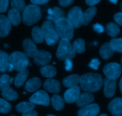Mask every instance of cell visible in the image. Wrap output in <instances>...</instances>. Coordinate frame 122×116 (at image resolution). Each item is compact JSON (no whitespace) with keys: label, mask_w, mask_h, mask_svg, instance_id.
<instances>
[{"label":"cell","mask_w":122,"mask_h":116,"mask_svg":"<svg viewBox=\"0 0 122 116\" xmlns=\"http://www.w3.org/2000/svg\"><path fill=\"white\" fill-rule=\"evenodd\" d=\"M13 79L7 75H2L0 76V90H5L10 87L11 83H13Z\"/></svg>","instance_id":"cell-33"},{"label":"cell","mask_w":122,"mask_h":116,"mask_svg":"<svg viewBox=\"0 0 122 116\" xmlns=\"http://www.w3.org/2000/svg\"><path fill=\"white\" fill-rule=\"evenodd\" d=\"M31 2L35 5L38 4H44L47 3L49 0H30Z\"/></svg>","instance_id":"cell-44"},{"label":"cell","mask_w":122,"mask_h":116,"mask_svg":"<svg viewBox=\"0 0 122 116\" xmlns=\"http://www.w3.org/2000/svg\"><path fill=\"white\" fill-rule=\"evenodd\" d=\"M29 101L33 104L48 106L50 104V99L47 93L44 91H38L30 96Z\"/></svg>","instance_id":"cell-9"},{"label":"cell","mask_w":122,"mask_h":116,"mask_svg":"<svg viewBox=\"0 0 122 116\" xmlns=\"http://www.w3.org/2000/svg\"><path fill=\"white\" fill-rule=\"evenodd\" d=\"M80 86L83 91L88 92H95L102 88L103 79L98 73H86L80 77Z\"/></svg>","instance_id":"cell-1"},{"label":"cell","mask_w":122,"mask_h":116,"mask_svg":"<svg viewBox=\"0 0 122 116\" xmlns=\"http://www.w3.org/2000/svg\"><path fill=\"white\" fill-rule=\"evenodd\" d=\"M114 52L122 53V38H114L110 42Z\"/></svg>","instance_id":"cell-35"},{"label":"cell","mask_w":122,"mask_h":116,"mask_svg":"<svg viewBox=\"0 0 122 116\" xmlns=\"http://www.w3.org/2000/svg\"><path fill=\"white\" fill-rule=\"evenodd\" d=\"M109 1H110L112 3L114 4H116L117 3V2H118V0H109Z\"/></svg>","instance_id":"cell-48"},{"label":"cell","mask_w":122,"mask_h":116,"mask_svg":"<svg viewBox=\"0 0 122 116\" xmlns=\"http://www.w3.org/2000/svg\"><path fill=\"white\" fill-rule=\"evenodd\" d=\"M42 82L38 77H33L30 79L25 84V90L29 92H33L38 90L41 86Z\"/></svg>","instance_id":"cell-21"},{"label":"cell","mask_w":122,"mask_h":116,"mask_svg":"<svg viewBox=\"0 0 122 116\" xmlns=\"http://www.w3.org/2000/svg\"><path fill=\"white\" fill-rule=\"evenodd\" d=\"M120 8H121V10H122V2H121V4H120Z\"/></svg>","instance_id":"cell-50"},{"label":"cell","mask_w":122,"mask_h":116,"mask_svg":"<svg viewBox=\"0 0 122 116\" xmlns=\"http://www.w3.org/2000/svg\"><path fill=\"white\" fill-rule=\"evenodd\" d=\"M119 86H120V91H121V92H122V77L121 79H120V83H119Z\"/></svg>","instance_id":"cell-47"},{"label":"cell","mask_w":122,"mask_h":116,"mask_svg":"<svg viewBox=\"0 0 122 116\" xmlns=\"http://www.w3.org/2000/svg\"><path fill=\"white\" fill-rule=\"evenodd\" d=\"M121 63H122V60H121Z\"/></svg>","instance_id":"cell-51"},{"label":"cell","mask_w":122,"mask_h":116,"mask_svg":"<svg viewBox=\"0 0 122 116\" xmlns=\"http://www.w3.org/2000/svg\"><path fill=\"white\" fill-rule=\"evenodd\" d=\"M13 68L10 64L9 55L7 53L0 50V71H11Z\"/></svg>","instance_id":"cell-19"},{"label":"cell","mask_w":122,"mask_h":116,"mask_svg":"<svg viewBox=\"0 0 122 116\" xmlns=\"http://www.w3.org/2000/svg\"><path fill=\"white\" fill-rule=\"evenodd\" d=\"M108 110L113 116H122V98H116L108 106Z\"/></svg>","instance_id":"cell-14"},{"label":"cell","mask_w":122,"mask_h":116,"mask_svg":"<svg viewBox=\"0 0 122 116\" xmlns=\"http://www.w3.org/2000/svg\"><path fill=\"white\" fill-rule=\"evenodd\" d=\"M23 47L25 54L27 57H34L38 52L34 42L30 39L27 38L23 40Z\"/></svg>","instance_id":"cell-15"},{"label":"cell","mask_w":122,"mask_h":116,"mask_svg":"<svg viewBox=\"0 0 122 116\" xmlns=\"http://www.w3.org/2000/svg\"><path fill=\"white\" fill-rule=\"evenodd\" d=\"M74 0H58L59 4L62 7H69L73 2Z\"/></svg>","instance_id":"cell-42"},{"label":"cell","mask_w":122,"mask_h":116,"mask_svg":"<svg viewBox=\"0 0 122 116\" xmlns=\"http://www.w3.org/2000/svg\"><path fill=\"white\" fill-rule=\"evenodd\" d=\"M51 104L56 110H62L64 107V100L58 95H54L51 97Z\"/></svg>","instance_id":"cell-28"},{"label":"cell","mask_w":122,"mask_h":116,"mask_svg":"<svg viewBox=\"0 0 122 116\" xmlns=\"http://www.w3.org/2000/svg\"><path fill=\"white\" fill-rule=\"evenodd\" d=\"M40 72L41 74L44 77L51 79L56 75V74H57V70L52 66L46 65L41 68Z\"/></svg>","instance_id":"cell-27"},{"label":"cell","mask_w":122,"mask_h":116,"mask_svg":"<svg viewBox=\"0 0 122 116\" xmlns=\"http://www.w3.org/2000/svg\"><path fill=\"white\" fill-rule=\"evenodd\" d=\"M11 110V106L8 102L4 99L0 98V113L8 114Z\"/></svg>","instance_id":"cell-37"},{"label":"cell","mask_w":122,"mask_h":116,"mask_svg":"<svg viewBox=\"0 0 122 116\" xmlns=\"http://www.w3.org/2000/svg\"><path fill=\"white\" fill-rule=\"evenodd\" d=\"M82 9L79 7H73L68 13L67 19L71 22L74 28H79L82 26Z\"/></svg>","instance_id":"cell-8"},{"label":"cell","mask_w":122,"mask_h":116,"mask_svg":"<svg viewBox=\"0 0 122 116\" xmlns=\"http://www.w3.org/2000/svg\"><path fill=\"white\" fill-rule=\"evenodd\" d=\"M52 55L47 51H38L37 54L33 57V62L35 64L39 66H45L47 65L51 60Z\"/></svg>","instance_id":"cell-10"},{"label":"cell","mask_w":122,"mask_h":116,"mask_svg":"<svg viewBox=\"0 0 122 116\" xmlns=\"http://www.w3.org/2000/svg\"><path fill=\"white\" fill-rule=\"evenodd\" d=\"M100 112V107L97 104L87 105L78 111L77 116H97Z\"/></svg>","instance_id":"cell-11"},{"label":"cell","mask_w":122,"mask_h":116,"mask_svg":"<svg viewBox=\"0 0 122 116\" xmlns=\"http://www.w3.org/2000/svg\"><path fill=\"white\" fill-rule=\"evenodd\" d=\"M76 52L70 43V40L61 38L60 40L56 55L60 60L72 59L75 57Z\"/></svg>","instance_id":"cell-4"},{"label":"cell","mask_w":122,"mask_h":116,"mask_svg":"<svg viewBox=\"0 0 122 116\" xmlns=\"http://www.w3.org/2000/svg\"><path fill=\"white\" fill-rule=\"evenodd\" d=\"M14 116V115H11V116Z\"/></svg>","instance_id":"cell-53"},{"label":"cell","mask_w":122,"mask_h":116,"mask_svg":"<svg viewBox=\"0 0 122 116\" xmlns=\"http://www.w3.org/2000/svg\"><path fill=\"white\" fill-rule=\"evenodd\" d=\"M54 27L60 38L69 40L73 38L74 27L67 18L62 17L58 19L54 22Z\"/></svg>","instance_id":"cell-2"},{"label":"cell","mask_w":122,"mask_h":116,"mask_svg":"<svg viewBox=\"0 0 122 116\" xmlns=\"http://www.w3.org/2000/svg\"><path fill=\"white\" fill-rule=\"evenodd\" d=\"M48 15L47 16V19H48V20L53 22H56L57 20L61 18L64 17L65 15L64 11L57 7H54L53 9L50 8L48 10Z\"/></svg>","instance_id":"cell-20"},{"label":"cell","mask_w":122,"mask_h":116,"mask_svg":"<svg viewBox=\"0 0 122 116\" xmlns=\"http://www.w3.org/2000/svg\"><path fill=\"white\" fill-rule=\"evenodd\" d=\"M122 66L117 63L106 64L103 69V72L106 77L110 79L116 80L122 74Z\"/></svg>","instance_id":"cell-7"},{"label":"cell","mask_w":122,"mask_h":116,"mask_svg":"<svg viewBox=\"0 0 122 116\" xmlns=\"http://www.w3.org/2000/svg\"><path fill=\"white\" fill-rule=\"evenodd\" d=\"M47 116H53V115H48Z\"/></svg>","instance_id":"cell-52"},{"label":"cell","mask_w":122,"mask_h":116,"mask_svg":"<svg viewBox=\"0 0 122 116\" xmlns=\"http://www.w3.org/2000/svg\"><path fill=\"white\" fill-rule=\"evenodd\" d=\"M11 29V24L8 18L4 15H0V37L8 35Z\"/></svg>","instance_id":"cell-17"},{"label":"cell","mask_w":122,"mask_h":116,"mask_svg":"<svg viewBox=\"0 0 122 116\" xmlns=\"http://www.w3.org/2000/svg\"><path fill=\"white\" fill-rule=\"evenodd\" d=\"M41 17V8L37 5H28L23 11V22L27 26L34 25L40 20Z\"/></svg>","instance_id":"cell-3"},{"label":"cell","mask_w":122,"mask_h":116,"mask_svg":"<svg viewBox=\"0 0 122 116\" xmlns=\"http://www.w3.org/2000/svg\"><path fill=\"white\" fill-rule=\"evenodd\" d=\"M35 108V104L29 102H22L17 105L15 110L19 113H25L27 112L33 110Z\"/></svg>","instance_id":"cell-29"},{"label":"cell","mask_w":122,"mask_h":116,"mask_svg":"<svg viewBox=\"0 0 122 116\" xmlns=\"http://www.w3.org/2000/svg\"><path fill=\"white\" fill-rule=\"evenodd\" d=\"M32 36L33 40L36 44L42 43L44 40L41 29L38 26H35L32 30Z\"/></svg>","instance_id":"cell-32"},{"label":"cell","mask_w":122,"mask_h":116,"mask_svg":"<svg viewBox=\"0 0 122 116\" xmlns=\"http://www.w3.org/2000/svg\"><path fill=\"white\" fill-rule=\"evenodd\" d=\"M1 95L8 101H15L18 98V94L13 88H8L1 91Z\"/></svg>","instance_id":"cell-30"},{"label":"cell","mask_w":122,"mask_h":116,"mask_svg":"<svg viewBox=\"0 0 122 116\" xmlns=\"http://www.w3.org/2000/svg\"><path fill=\"white\" fill-rule=\"evenodd\" d=\"M114 19L117 23L122 26V12H119V13H116V14L114 15Z\"/></svg>","instance_id":"cell-41"},{"label":"cell","mask_w":122,"mask_h":116,"mask_svg":"<svg viewBox=\"0 0 122 116\" xmlns=\"http://www.w3.org/2000/svg\"><path fill=\"white\" fill-rule=\"evenodd\" d=\"M8 19L11 25L17 26L21 22V16L20 12L14 9H11L8 11Z\"/></svg>","instance_id":"cell-26"},{"label":"cell","mask_w":122,"mask_h":116,"mask_svg":"<svg viewBox=\"0 0 122 116\" xmlns=\"http://www.w3.org/2000/svg\"><path fill=\"white\" fill-rule=\"evenodd\" d=\"M99 116H107L106 115V114H101V115H100Z\"/></svg>","instance_id":"cell-49"},{"label":"cell","mask_w":122,"mask_h":116,"mask_svg":"<svg viewBox=\"0 0 122 116\" xmlns=\"http://www.w3.org/2000/svg\"><path fill=\"white\" fill-rule=\"evenodd\" d=\"M22 116H38V113L36 111L32 110L27 113H23Z\"/></svg>","instance_id":"cell-46"},{"label":"cell","mask_w":122,"mask_h":116,"mask_svg":"<svg viewBox=\"0 0 122 116\" xmlns=\"http://www.w3.org/2000/svg\"><path fill=\"white\" fill-rule=\"evenodd\" d=\"M44 89L53 94H57L60 91V83L57 80L49 79L44 82L43 85Z\"/></svg>","instance_id":"cell-16"},{"label":"cell","mask_w":122,"mask_h":116,"mask_svg":"<svg viewBox=\"0 0 122 116\" xmlns=\"http://www.w3.org/2000/svg\"><path fill=\"white\" fill-rule=\"evenodd\" d=\"M81 93V88L78 86L69 88L64 94V101L67 103L71 104L76 102Z\"/></svg>","instance_id":"cell-12"},{"label":"cell","mask_w":122,"mask_h":116,"mask_svg":"<svg viewBox=\"0 0 122 116\" xmlns=\"http://www.w3.org/2000/svg\"><path fill=\"white\" fill-rule=\"evenodd\" d=\"M97 13V8L95 7H91L83 13L82 17V25L86 26L91 21Z\"/></svg>","instance_id":"cell-23"},{"label":"cell","mask_w":122,"mask_h":116,"mask_svg":"<svg viewBox=\"0 0 122 116\" xmlns=\"http://www.w3.org/2000/svg\"><path fill=\"white\" fill-rule=\"evenodd\" d=\"M94 100V97L93 94L91 92H83L80 94L78 99L76 102V105L79 107H83L84 106L89 105L93 102Z\"/></svg>","instance_id":"cell-18"},{"label":"cell","mask_w":122,"mask_h":116,"mask_svg":"<svg viewBox=\"0 0 122 116\" xmlns=\"http://www.w3.org/2000/svg\"><path fill=\"white\" fill-rule=\"evenodd\" d=\"M106 31L108 36L112 38H116L120 33V28L114 23H108L106 26Z\"/></svg>","instance_id":"cell-31"},{"label":"cell","mask_w":122,"mask_h":116,"mask_svg":"<svg viewBox=\"0 0 122 116\" xmlns=\"http://www.w3.org/2000/svg\"><path fill=\"white\" fill-rule=\"evenodd\" d=\"M11 5L12 9H14L19 12L23 11L26 7L25 0H11Z\"/></svg>","instance_id":"cell-36"},{"label":"cell","mask_w":122,"mask_h":116,"mask_svg":"<svg viewBox=\"0 0 122 116\" xmlns=\"http://www.w3.org/2000/svg\"><path fill=\"white\" fill-rule=\"evenodd\" d=\"M80 82V76L78 75H71L63 80V84L66 88H73L77 86Z\"/></svg>","instance_id":"cell-24"},{"label":"cell","mask_w":122,"mask_h":116,"mask_svg":"<svg viewBox=\"0 0 122 116\" xmlns=\"http://www.w3.org/2000/svg\"><path fill=\"white\" fill-rule=\"evenodd\" d=\"M75 52L77 53H83L85 51V40L83 39L79 38L74 41L72 45Z\"/></svg>","instance_id":"cell-34"},{"label":"cell","mask_w":122,"mask_h":116,"mask_svg":"<svg viewBox=\"0 0 122 116\" xmlns=\"http://www.w3.org/2000/svg\"><path fill=\"white\" fill-rule=\"evenodd\" d=\"M41 30L44 39L48 45H53L57 43L59 40V36L55 29L52 21L46 20L43 23Z\"/></svg>","instance_id":"cell-6"},{"label":"cell","mask_w":122,"mask_h":116,"mask_svg":"<svg viewBox=\"0 0 122 116\" xmlns=\"http://www.w3.org/2000/svg\"><path fill=\"white\" fill-rule=\"evenodd\" d=\"M29 75V71L27 69H25L19 71L14 79V85L17 88H20L25 83Z\"/></svg>","instance_id":"cell-25"},{"label":"cell","mask_w":122,"mask_h":116,"mask_svg":"<svg viewBox=\"0 0 122 116\" xmlns=\"http://www.w3.org/2000/svg\"><path fill=\"white\" fill-rule=\"evenodd\" d=\"M73 67V63L71 59H67L65 60V69L67 71L71 70Z\"/></svg>","instance_id":"cell-43"},{"label":"cell","mask_w":122,"mask_h":116,"mask_svg":"<svg viewBox=\"0 0 122 116\" xmlns=\"http://www.w3.org/2000/svg\"><path fill=\"white\" fill-rule=\"evenodd\" d=\"M104 88V94L107 98H111L114 96L115 94L117 82L116 80L110 79L105 78L103 81Z\"/></svg>","instance_id":"cell-13"},{"label":"cell","mask_w":122,"mask_h":116,"mask_svg":"<svg viewBox=\"0 0 122 116\" xmlns=\"http://www.w3.org/2000/svg\"><path fill=\"white\" fill-rule=\"evenodd\" d=\"M101 0H86V3L88 5L93 7L94 5L99 3Z\"/></svg>","instance_id":"cell-45"},{"label":"cell","mask_w":122,"mask_h":116,"mask_svg":"<svg viewBox=\"0 0 122 116\" xmlns=\"http://www.w3.org/2000/svg\"><path fill=\"white\" fill-rule=\"evenodd\" d=\"M9 62L13 70L21 71L26 69L29 61L25 53L15 51L9 55Z\"/></svg>","instance_id":"cell-5"},{"label":"cell","mask_w":122,"mask_h":116,"mask_svg":"<svg viewBox=\"0 0 122 116\" xmlns=\"http://www.w3.org/2000/svg\"><path fill=\"white\" fill-rule=\"evenodd\" d=\"M93 28L94 30H95L98 33H101L104 31V27L99 23H96L93 25Z\"/></svg>","instance_id":"cell-40"},{"label":"cell","mask_w":122,"mask_h":116,"mask_svg":"<svg viewBox=\"0 0 122 116\" xmlns=\"http://www.w3.org/2000/svg\"><path fill=\"white\" fill-rule=\"evenodd\" d=\"M100 65V61L98 58H94L91 61L90 63H89L88 66L91 69H94V70H98L99 66Z\"/></svg>","instance_id":"cell-39"},{"label":"cell","mask_w":122,"mask_h":116,"mask_svg":"<svg viewBox=\"0 0 122 116\" xmlns=\"http://www.w3.org/2000/svg\"><path fill=\"white\" fill-rule=\"evenodd\" d=\"M110 42H106L102 45L100 50V54L103 59L107 60L112 58L114 54Z\"/></svg>","instance_id":"cell-22"},{"label":"cell","mask_w":122,"mask_h":116,"mask_svg":"<svg viewBox=\"0 0 122 116\" xmlns=\"http://www.w3.org/2000/svg\"><path fill=\"white\" fill-rule=\"evenodd\" d=\"M9 5V0H0V13H5Z\"/></svg>","instance_id":"cell-38"}]
</instances>
